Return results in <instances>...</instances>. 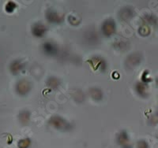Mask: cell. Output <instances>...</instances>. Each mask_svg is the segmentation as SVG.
<instances>
[{
    "mask_svg": "<svg viewBox=\"0 0 158 148\" xmlns=\"http://www.w3.org/2000/svg\"><path fill=\"white\" fill-rule=\"evenodd\" d=\"M49 124L54 127L55 129H57L59 130L66 131L71 128V125L67 120L63 119L59 116H53L51 118V119L49 120Z\"/></svg>",
    "mask_w": 158,
    "mask_h": 148,
    "instance_id": "obj_1",
    "label": "cell"
},
{
    "mask_svg": "<svg viewBox=\"0 0 158 148\" xmlns=\"http://www.w3.org/2000/svg\"><path fill=\"white\" fill-rule=\"evenodd\" d=\"M103 34L107 37L112 36L115 32V23L112 19H108L104 21L102 25Z\"/></svg>",
    "mask_w": 158,
    "mask_h": 148,
    "instance_id": "obj_2",
    "label": "cell"
},
{
    "mask_svg": "<svg viewBox=\"0 0 158 148\" xmlns=\"http://www.w3.org/2000/svg\"><path fill=\"white\" fill-rule=\"evenodd\" d=\"M31 84L30 83L26 80H22L18 81L16 84V91L18 95L25 96L30 91Z\"/></svg>",
    "mask_w": 158,
    "mask_h": 148,
    "instance_id": "obj_3",
    "label": "cell"
},
{
    "mask_svg": "<svg viewBox=\"0 0 158 148\" xmlns=\"http://www.w3.org/2000/svg\"><path fill=\"white\" fill-rule=\"evenodd\" d=\"M47 31L48 29L46 26L41 23H36L32 25V35L36 36V37H43L46 34Z\"/></svg>",
    "mask_w": 158,
    "mask_h": 148,
    "instance_id": "obj_4",
    "label": "cell"
},
{
    "mask_svg": "<svg viewBox=\"0 0 158 148\" xmlns=\"http://www.w3.org/2000/svg\"><path fill=\"white\" fill-rule=\"evenodd\" d=\"M89 62H90L91 66L93 67L94 70H103L104 69L105 70V61L104 59H102L100 57H94L93 58H91L90 60H89Z\"/></svg>",
    "mask_w": 158,
    "mask_h": 148,
    "instance_id": "obj_5",
    "label": "cell"
},
{
    "mask_svg": "<svg viewBox=\"0 0 158 148\" xmlns=\"http://www.w3.org/2000/svg\"><path fill=\"white\" fill-rule=\"evenodd\" d=\"M43 51L48 56H54L58 53V47L52 42H46L43 45Z\"/></svg>",
    "mask_w": 158,
    "mask_h": 148,
    "instance_id": "obj_6",
    "label": "cell"
},
{
    "mask_svg": "<svg viewBox=\"0 0 158 148\" xmlns=\"http://www.w3.org/2000/svg\"><path fill=\"white\" fill-rule=\"evenodd\" d=\"M142 60V57L140 54H131V56L127 58L126 64L127 66H129L130 68H132V67H135V66H138L140 64Z\"/></svg>",
    "mask_w": 158,
    "mask_h": 148,
    "instance_id": "obj_7",
    "label": "cell"
},
{
    "mask_svg": "<svg viewBox=\"0 0 158 148\" xmlns=\"http://www.w3.org/2000/svg\"><path fill=\"white\" fill-rule=\"evenodd\" d=\"M46 18L51 23H60L63 21V17L53 10H48L47 11Z\"/></svg>",
    "mask_w": 158,
    "mask_h": 148,
    "instance_id": "obj_8",
    "label": "cell"
},
{
    "mask_svg": "<svg viewBox=\"0 0 158 148\" xmlns=\"http://www.w3.org/2000/svg\"><path fill=\"white\" fill-rule=\"evenodd\" d=\"M134 15L133 10L129 7H125L123 8L122 10L119 12V18L123 20V21H128V20L131 19Z\"/></svg>",
    "mask_w": 158,
    "mask_h": 148,
    "instance_id": "obj_9",
    "label": "cell"
},
{
    "mask_svg": "<svg viewBox=\"0 0 158 148\" xmlns=\"http://www.w3.org/2000/svg\"><path fill=\"white\" fill-rule=\"evenodd\" d=\"M136 91L141 97H146L148 95L149 87L145 83H138L135 86Z\"/></svg>",
    "mask_w": 158,
    "mask_h": 148,
    "instance_id": "obj_10",
    "label": "cell"
},
{
    "mask_svg": "<svg viewBox=\"0 0 158 148\" xmlns=\"http://www.w3.org/2000/svg\"><path fill=\"white\" fill-rule=\"evenodd\" d=\"M22 68H23V64L20 61H18V60L14 61L11 63L10 66L11 73H13L14 74H18L22 70Z\"/></svg>",
    "mask_w": 158,
    "mask_h": 148,
    "instance_id": "obj_11",
    "label": "cell"
},
{
    "mask_svg": "<svg viewBox=\"0 0 158 148\" xmlns=\"http://www.w3.org/2000/svg\"><path fill=\"white\" fill-rule=\"evenodd\" d=\"M90 95L94 99H95L96 101H100V100L102 99L103 98V92L101 91V89L99 88H92L89 91Z\"/></svg>",
    "mask_w": 158,
    "mask_h": 148,
    "instance_id": "obj_12",
    "label": "cell"
},
{
    "mask_svg": "<svg viewBox=\"0 0 158 148\" xmlns=\"http://www.w3.org/2000/svg\"><path fill=\"white\" fill-rule=\"evenodd\" d=\"M47 85L50 87L52 89H56L59 85H60V81L58 78L54 77H51L48 79Z\"/></svg>",
    "mask_w": 158,
    "mask_h": 148,
    "instance_id": "obj_13",
    "label": "cell"
},
{
    "mask_svg": "<svg viewBox=\"0 0 158 148\" xmlns=\"http://www.w3.org/2000/svg\"><path fill=\"white\" fill-rule=\"evenodd\" d=\"M30 119V113L29 111L24 110L19 114V120L22 124H28Z\"/></svg>",
    "mask_w": 158,
    "mask_h": 148,
    "instance_id": "obj_14",
    "label": "cell"
},
{
    "mask_svg": "<svg viewBox=\"0 0 158 148\" xmlns=\"http://www.w3.org/2000/svg\"><path fill=\"white\" fill-rule=\"evenodd\" d=\"M118 143L120 144H125L126 143L128 142V136L127 134L125 132H122L119 135H118Z\"/></svg>",
    "mask_w": 158,
    "mask_h": 148,
    "instance_id": "obj_15",
    "label": "cell"
},
{
    "mask_svg": "<svg viewBox=\"0 0 158 148\" xmlns=\"http://www.w3.org/2000/svg\"><path fill=\"white\" fill-rule=\"evenodd\" d=\"M17 5L14 2H9L6 5V11L9 14H11L15 11V10L16 9Z\"/></svg>",
    "mask_w": 158,
    "mask_h": 148,
    "instance_id": "obj_16",
    "label": "cell"
},
{
    "mask_svg": "<svg viewBox=\"0 0 158 148\" xmlns=\"http://www.w3.org/2000/svg\"><path fill=\"white\" fill-rule=\"evenodd\" d=\"M140 35L143 36H146L148 35H149V32H150V29L148 26H142L140 27V29L138 30Z\"/></svg>",
    "mask_w": 158,
    "mask_h": 148,
    "instance_id": "obj_17",
    "label": "cell"
},
{
    "mask_svg": "<svg viewBox=\"0 0 158 148\" xmlns=\"http://www.w3.org/2000/svg\"><path fill=\"white\" fill-rule=\"evenodd\" d=\"M29 143H30V140L29 139H22L18 143V146L19 148H27L29 146Z\"/></svg>",
    "mask_w": 158,
    "mask_h": 148,
    "instance_id": "obj_18",
    "label": "cell"
},
{
    "mask_svg": "<svg viewBox=\"0 0 158 148\" xmlns=\"http://www.w3.org/2000/svg\"><path fill=\"white\" fill-rule=\"evenodd\" d=\"M146 20L147 22H149L151 24H155L156 22V17H154L153 15H147L146 17Z\"/></svg>",
    "mask_w": 158,
    "mask_h": 148,
    "instance_id": "obj_19",
    "label": "cell"
},
{
    "mask_svg": "<svg viewBox=\"0 0 158 148\" xmlns=\"http://www.w3.org/2000/svg\"><path fill=\"white\" fill-rule=\"evenodd\" d=\"M138 148H149V146H148V144L146 141L142 140L138 142Z\"/></svg>",
    "mask_w": 158,
    "mask_h": 148,
    "instance_id": "obj_20",
    "label": "cell"
},
{
    "mask_svg": "<svg viewBox=\"0 0 158 148\" xmlns=\"http://www.w3.org/2000/svg\"><path fill=\"white\" fill-rule=\"evenodd\" d=\"M156 85H157V86H158V78H157V79H156Z\"/></svg>",
    "mask_w": 158,
    "mask_h": 148,
    "instance_id": "obj_21",
    "label": "cell"
}]
</instances>
